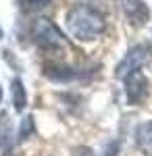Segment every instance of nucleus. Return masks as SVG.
Returning a JSON list of instances; mask_svg holds the SVG:
<instances>
[{"label": "nucleus", "instance_id": "obj_1", "mask_svg": "<svg viewBox=\"0 0 152 156\" xmlns=\"http://www.w3.org/2000/svg\"><path fill=\"white\" fill-rule=\"evenodd\" d=\"M67 29L75 40L92 42L104 34L106 23L102 12H98L96 9L88 4H75L67 12Z\"/></svg>", "mask_w": 152, "mask_h": 156}, {"label": "nucleus", "instance_id": "obj_2", "mask_svg": "<svg viewBox=\"0 0 152 156\" xmlns=\"http://www.w3.org/2000/svg\"><path fill=\"white\" fill-rule=\"evenodd\" d=\"M31 36H34L35 44H40L42 48H48V50L65 44L59 27L54 23H50V21H46V19H38L35 21L34 27H31Z\"/></svg>", "mask_w": 152, "mask_h": 156}, {"label": "nucleus", "instance_id": "obj_3", "mask_svg": "<svg viewBox=\"0 0 152 156\" xmlns=\"http://www.w3.org/2000/svg\"><path fill=\"white\" fill-rule=\"evenodd\" d=\"M148 60H150V48H148V46H133V48L125 54V58L119 62L115 75H117L119 79H125L129 73L140 71Z\"/></svg>", "mask_w": 152, "mask_h": 156}, {"label": "nucleus", "instance_id": "obj_4", "mask_svg": "<svg viewBox=\"0 0 152 156\" xmlns=\"http://www.w3.org/2000/svg\"><path fill=\"white\" fill-rule=\"evenodd\" d=\"M123 81H125V90H127L129 102L131 104L144 102V98L148 96V81H146V77L140 71H133V73H129Z\"/></svg>", "mask_w": 152, "mask_h": 156}, {"label": "nucleus", "instance_id": "obj_5", "mask_svg": "<svg viewBox=\"0 0 152 156\" xmlns=\"http://www.w3.org/2000/svg\"><path fill=\"white\" fill-rule=\"evenodd\" d=\"M121 9L125 12V17L138 27L150 19V9L146 6L144 0H121Z\"/></svg>", "mask_w": 152, "mask_h": 156}, {"label": "nucleus", "instance_id": "obj_6", "mask_svg": "<svg viewBox=\"0 0 152 156\" xmlns=\"http://www.w3.org/2000/svg\"><path fill=\"white\" fill-rule=\"evenodd\" d=\"M136 146L140 148L142 152L152 154V121L142 123L140 127L136 129Z\"/></svg>", "mask_w": 152, "mask_h": 156}, {"label": "nucleus", "instance_id": "obj_7", "mask_svg": "<svg viewBox=\"0 0 152 156\" xmlns=\"http://www.w3.org/2000/svg\"><path fill=\"white\" fill-rule=\"evenodd\" d=\"M11 94H13V106H15V110L21 112L25 108V104H27V94H25V87L21 83V79H13Z\"/></svg>", "mask_w": 152, "mask_h": 156}, {"label": "nucleus", "instance_id": "obj_8", "mask_svg": "<svg viewBox=\"0 0 152 156\" xmlns=\"http://www.w3.org/2000/svg\"><path fill=\"white\" fill-rule=\"evenodd\" d=\"M19 2H21L23 11L27 12H40L50 6V0H19Z\"/></svg>", "mask_w": 152, "mask_h": 156}, {"label": "nucleus", "instance_id": "obj_9", "mask_svg": "<svg viewBox=\"0 0 152 156\" xmlns=\"http://www.w3.org/2000/svg\"><path fill=\"white\" fill-rule=\"evenodd\" d=\"M29 133H34V117H25L21 123V131H19V140L23 142L29 137Z\"/></svg>", "mask_w": 152, "mask_h": 156}, {"label": "nucleus", "instance_id": "obj_10", "mask_svg": "<svg viewBox=\"0 0 152 156\" xmlns=\"http://www.w3.org/2000/svg\"><path fill=\"white\" fill-rule=\"evenodd\" d=\"M2 37H4V31H2V27H0V40H2Z\"/></svg>", "mask_w": 152, "mask_h": 156}, {"label": "nucleus", "instance_id": "obj_11", "mask_svg": "<svg viewBox=\"0 0 152 156\" xmlns=\"http://www.w3.org/2000/svg\"><path fill=\"white\" fill-rule=\"evenodd\" d=\"M0 100H2V87H0Z\"/></svg>", "mask_w": 152, "mask_h": 156}]
</instances>
